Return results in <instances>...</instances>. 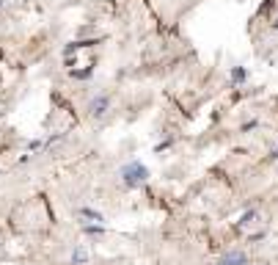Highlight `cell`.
Listing matches in <instances>:
<instances>
[{
  "label": "cell",
  "mask_w": 278,
  "mask_h": 265,
  "mask_svg": "<svg viewBox=\"0 0 278 265\" xmlns=\"http://www.w3.org/2000/svg\"><path fill=\"white\" fill-rule=\"evenodd\" d=\"M149 180V166H144L141 160H130L121 166V182L127 188H141Z\"/></svg>",
  "instance_id": "6da1fadb"
},
{
  "label": "cell",
  "mask_w": 278,
  "mask_h": 265,
  "mask_svg": "<svg viewBox=\"0 0 278 265\" xmlns=\"http://www.w3.org/2000/svg\"><path fill=\"white\" fill-rule=\"evenodd\" d=\"M273 31H278V17H276V19H273Z\"/></svg>",
  "instance_id": "30bf717a"
},
{
  "label": "cell",
  "mask_w": 278,
  "mask_h": 265,
  "mask_svg": "<svg viewBox=\"0 0 278 265\" xmlns=\"http://www.w3.org/2000/svg\"><path fill=\"white\" fill-rule=\"evenodd\" d=\"M108 111H110V94H97L88 103V113H91L94 119H102Z\"/></svg>",
  "instance_id": "7a4b0ae2"
},
{
  "label": "cell",
  "mask_w": 278,
  "mask_h": 265,
  "mask_svg": "<svg viewBox=\"0 0 278 265\" xmlns=\"http://www.w3.org/2000/svg\"><path fill=\"white\" fill-rule=\"evenodd\" d=\"M3 3H6V0H0V9H3Z\"/></svg>",
  "instance_id": "8fae6325"
},
{
  "label": "cell",
  "mask_w": 278,
  "mask_h": 265,
  "mask_svg": "<svg viewBox=\"0 0 278 265\" xmlns=\"http://www.w3.org/2000/svg\"><path fill=\"white\" fill-rule=\"evenodd\" d=\"M77 215H80V218H88V221H97V224L105 221V215H102L99 210H94V207H80V210H77Z\"/></svg>",
  "instance_id": "277c9868"
},
{
  "label": "cell",
  "mask_w": 278,
  "mask_h": 265,
  "mask_svg": "<svg viewBox=\"0 0 278 265\" xmlns=\"http://www.w3.org/2000/svg\"><path fill=\"white\" fill-rule=\"evenodd\" d=\"M85 263H88L85 246H75V251H72V265H85Z\"/></svg>",
  "instance_id": "8992f818"
},
{
  "label": "cell",
  "mask_w": 278,
  "mask_h": 265,
  "mask_svg": "<svg viewBox=\"0 0 278 265\" xmlns=\"http://www.w3.org/2000/svg\"><path fill=\"white\" fill-rule=\"evenodd\" d=\"M267 158H270V160H273V163L278 160V146H273V149H270V155H267Z\"/></svg>",
  "instance_id": "9c48e42d"
},
{
  "label": "cell",
  "mask_w": 278,
  "mask_h": 265,
  "mask_svg": "<svg viewBox=\"0 0 278 265\" xmlns=\"http://www.w3.org/2000/svg\"><path fill=\"white\" fill-rule=\"evenodd\" d=\"M80 230H83L85 235H105V224H83Z\"/></svg>",
  "instance_id": "ba28073f"
},
{
  "label": "cell",
  "mask_w": 278,
  "mask_h": 265,
  "mask_svg": "<svg viewBox=\"0 0 278 265\" xmlns=\"http://www.w3.org/2000/svg\"><path fill=\"white\" fill-rule=\"evenodd\" d=\"M215 265H251V260H248V254H245V251L234 248V251H229V254L220 257Z\"/></svg>",
  "instance_id": "3957f363"
},
{
  "label": "cell",
  "mask_w": 278,
  "mask_h": 265,
  "mask_svg": "<svg viewBox=\"0 0 278 265\" xmlns=\"http://www.w3.org/2000/svg\"><path fill=\"white\" fill-rule=\"evenodd\" d=\"M229 80H231V86L245 83V80H248V69H245V67H234V69H231V75H229Z\"/></svg>",
  "instance_id": "5b68a950"
},
{
  "label": "cell",
  "mask_w": 278,
  "mask_h": 265,
  "mask_svg": "<svg viewBox=\"0 0 278 265\" xmlns=\"http://www.w3.org/2000/svg\"><path fill=\"white\" fill-rule=\"evenodd\" d=\"M256 218H259V213L251 207V210H245V213L240 215V227H243V230H245V227H253V224H256Z\"/></svg>",
  "instance_id": "52a82bcc"
}]
</instances>
